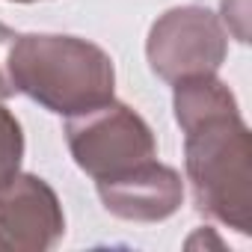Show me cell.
Segmentation results:
<instances>
[{
  "mask_svg": "<svg viewBox=\"0 0 252 252\" xmlns=\"http://www.w3.org/2000/svg\"><path fill=\"white\" fill-rule=\"evenodd\" d=\"M172 110L184 131V172L196 211L249 234L252 228V143L234 92L217 74L172 83Z\"/></svg>",
  "mask_w": 252,
  "mask_h": 252,
  "instance_id": "obj_1",
  "label": "cell"
},
{
  "mask_svg": "<svg viewBox=\"0 0 252 252\" xmlns=\"http://www.w3.org/2000/svg\"><path fill=\"white\" fill-rule=\"evenodd\" d=\"M9 80L57 116H80L113 101L116 68L104 48L77 36L27 33L9 51Z\"/></svg>",
  "mask_w": 252,
  "mask_h": 252,
  "instance_id": "obj_2",
  "label": "cell"
},
{
  "mask_svg": "<svg viewBox=\"0 0 252 252\" xmlns=\"http://www.w3.org/2000/svg\"><path fill=\"white\" fill-rule=\"evenodd\" d=\"M65 143L74 163L95 181L131 172L158 158L149 122L122 101H107L65 122Z\"/></svg>",
  "mask_w": 252,
  "mask_h": 252,
  "instance_id": "obj_3",
  "label": "cell"
},
{
  "mask_svg": "<svg viewBox=\"0 0 252 252\" xmlns=\"http://www.w3.org/2000/svg\"><path fill=\"white\" fill-rule=\"evenodd\" d=\"M228 33L217 12L205 6H175L163 12L146 42L152 71L175 83L190 74H217L225 63Z\"/></svg>",
  "mask_w": 252,
  "mask_h": 252,
  "instance_id": "obj_4",
  "label": "cell"
},
{
  "mask_svg": "<svg viewBox=\"0 0 252 252\" xmlns=\"http://www.w3.org/2000/svg\"><path fill=\"white\" fill-rule=\"evenodd\" d=\"M65 234V214L54 187L39 178L18 172L0 196V240L15 252H45Z\"/></svg>",
  "mask_w": 252,
  "mask_h": 252,
  "instance_id": "obj_5",
  "label": "cell"
},
{
  "mask_svg": "<svg viewBox=\"0 0 252 252\" xmlns=\"http://www.w3.org/2000/svg\"><path fill=\"white\" fill-rule=\"evenodd\" d=\"M95 184H98L101 205L113 217L128 222H163L184 202L181 175L172 166L158 163V158L134 166L125 175L95 181Z\"/></svg>",
  "mask_w": 252,
  "mask_h": 252,
  "instance_id": "obj_6",
  "label": "cell"
},
{
  "mask_svg": "<svg viewBox=\"0 0 252 252\" xmlns=\"http://www.w3.org/2000/svg\"><path fill=\"white\" fill-rule=\"evenodd\" d=\"M21 158H24V131L21 122L0 104V196L15 181L21 172Z\"/></svg>",
  "mask_w": 252,
  "mask_h": 252,
  "instance_id": "obj_7",
  "label": "cell"
},
{
  "mask_svg": "<svg viewBox=\"0 0 252 252\" xmlns=\"http://www.w3.org/2000/svg\"><path fill=\"white\" fill-rule=\"evenodd\" d=\"M222 21L237 42H249V0H222Z\"/></svg>",
  "mask_w": 252,
  "mask_h": 252,
  "instance_id": "obj_8",
  "label": "cell"
},
{
  "mask_svg": "<svg viewBox=\"0 0 252 252\" xmlns=\"http://www.w3.org/2000/svg\"><path fill=\"white\" fill-rule=\"evenodd\" d=\"M15 39H18L15 30H9L6 24H0V101H6V98L15 95V86L9 80V51H12Z\"/></svg>",
  "mask_w": 252,
  "mask_h": 252,
  "instance_id": "obj_9",
  "label": "cell"
},
{
  "mask_svg": "<svg viewBox=\"0 0 252 252\" xmlns=\"http://www.w3.org/2000/svg\"><path fill=\"white\" fill-rule=\"evenodd\" d=\"M12 3H36V0H12Z\"/></svg>",
  "mask_w": 252,
  "mask_h": 252,
  "instance_id": "obj_10",
  "label": "cell"
},
{
  "mask_svg": "<svg viewBox=\"0 0 252 252\" xmlns=\"http://www.w3.org/2000/svg\"><path fill=\"white\" fill-rule=\"evenodd\" d=\"M0 252H6V246H3V240H0Z\"/></svg>",
  "mask_w": 252,
  "mask_h": 252,
  "instance_id": "obj_11",
  "label": "cell"
}]
</instances>
